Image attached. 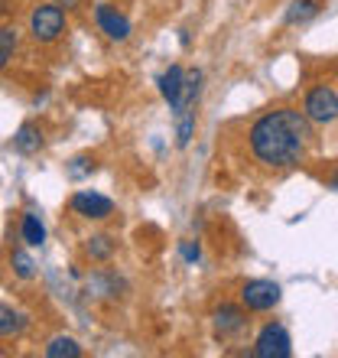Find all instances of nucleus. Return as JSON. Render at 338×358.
I'll use <instances>...</instances> for the list:
<instances>
[{
    "label": "nucleus",
    "instance_id": "nucleus-23",
    "mask_svg": "<svg viewBox=\"0 0 338 358\" xmlns=\"http://www.w3.org/2000/svg\"><path fill=\"white\" fill-rule=\"evenodd\" d=\"M329 189H335V192H338V173H335V176L329 179Z\"/></svg>",
    "mask_w": 338,
    "mask_h": 358
},
{
    "label": "nucleus",
    "instance_id": "nucleus-19",
    "mask_svg": "<svg viewBox=\"0 0 338 358\" xmlns=\"http://www.w3.org/2000/svg\"><path fill=\"white\" fill-rule=\"evenodd\" d=\"M192 134H196V111H186V114H179V127H176V147H189V141H192Z\"/></svg>",
    "mask_w": 338,
    "mask_h": 358
},
{
    "label": "nucleus",
    "instance_id": "nucleus-24",
    "mask_svg": "<svg viewBox=\"0 0 338 358\" xmlns=\"http://www.w3.org/2000/svg\"><path fill=\"white\" fill-rule=\"evenodd\" d=\"M0 355H3V349H0Z\"/></svg>",
    "mask_w": 338,
    "mask_h": 358
},
{
    "label": "nucleus",
    "instance_id": "nucleus-16",
    "mask_svg": "<svg viewBox=\"0 0 338 358\" xmlns=\"http://www.w3.org/2000/svg\"><path fill=\"white\" fill-rule=\"evenodd\" d=\"M20 231H23V241H27L29 248H39L43 241H46V228H43V222H39L33 212L23 215V228H20Z\"/></svg>",
    "mask_w": 338,
    "mask_h": 358
},
{
    "label": "nucleus",
    "instance_id": "nucleus-21",
    "mask_svg": "<svg viewBox=\"0 0 338 358\" xmlns=\"http://www.w3.org/2000/svg\"><path fill=\"white\" fill-rule=\"evenodd\" d=\"M182 257H186L189 264H196L198 257H202V248H198V241H182Z\"/></svg>",
    "mask_w": 338,
    "mask_h": 358
},
{
    "label": "nucleus",
    "instance_id": "nucleus-12",
    "mask_svg": "<svg viewBox=\"0 0 338 358\" xmlns=\"http://www.w3.org/2000/svg\"><path fill=\"white\" fill-rule=\"evenodd\" d=\"M114 251H117V241L111 235H91L84 241V255L91 261H111Z\"/></svg>",
    "mask_w": 338,
    "mask_h": 358
},
{
    "label": "nucleus",
    "instance_id": "nucleus-8",
    "mask_svg": "<svg viewBox=\"0 0 338 358\" xmlns=\"http://www.w3.org/2000/svg\"><path fill=\"white\" fill-rule=\"evenodd\" d=\"M212 322H215V332H218V339H228V336H235V332L244 329V310L241 306H235V303H221L215 310V316H212Z\"/></svg>",
    "mask_w": 338,
    "mask_h": 358
},
{
    "label": "nucleus",
    "instance_id": "nucleus-1",
    "mask_svg": "<svg viewBox=\"0 0 338 358\" xmlns=\"http://www.w3.org/2000/svg\"><path fill=\"white\" fill-rule=\"evenodd\" d=\"M309 117L296 108H277L257 117L247 134L251 153L270 170H290L306 157V147L312 141Z\"/></svg>",
    "mask_w": 338,
    "mask_h": 358
},
{
    "label": "nucleus",
    "instance_id": "nucleus-2",
    "mask_svg": "<svg viewBox=\"0 0 338 358\" xmlns=\"http://www.w3.org/2000/svg\"><path fill=\"white\" fill-rule=\"evenodd\" d=\"M62 29H66V10L59 7L56 0L33 10V17H29V33H33L36 43H56V39L62 36Z\"/></svg>",
    "mask_w": 338,
    "mask_h": 358
},
{
    "label": "nucleus",
    "instance_id": "nucleus-13",
    "mask_svg": "<svg viewBox=\"0 0 338 358\" xmlns=\"http://www.w3.org/2000/svg\"><path fill=\"white\" fill-rule=\"evenodd\" d=\"M78 355H82V345L72 336H56L46 345V358H78Z\"/></svg>",
    "mask_w": 338,
    "mask_h": 358
},
{
    "label": "nucleus",
    "instance_id": "nucleus-22",
    "mask_svg": "<svg viewBox=\"0 0 338 358\" xmlns=\"http://www.w3.org/2000/svg\"><path fill=\"white\" fill-rule=\"evenodd\" d=\"M59 7H66V10H75V7H82V0H56Z\"/></svg>",
    "mask_w": 338,
    "mask_h": 358
},
{
    "label": "nucleus",
    "instance_id": "nucleus-4",
    "mask_svg": "<svg viewBox=\"0 0 338 358\" xmlns=\"http://www.w3.org/2000/svg\"><path fill=\"white\" fill-rule=\"evenodd\" d=\"M254 355L257 358H290L293 355V342L290 332L283 329L280 322H267L254 342Z\"/></svg>",
    "mask_w": 338,
    "mask_h": 358
},
{
    "label": "nucleus",
    "instance_id": "nucleus-17",
    "mask_svg": "<svg viewBox=\"0 0 338 358\" xmlns=\"http://www.w3.org/2000/svg\"><path fill=\"white\" fill-rule=\"evenodd\" d=\"M10 264H13V273H17L20 280H33V277H36V261H33L27 251H13V255H10Z\"/></svg>",
    "mask_w": 338,
    "mask_h": 358
},
{
    "label": "nucleus",
    "instance_id": "nucleus-7",
    "mask_svg": "<svg viewBox=\"0 0 338 358\" xmlns=\"http://www.w3.org/2000/svg\"><path fill=\"white\" fill-rule=\"evenodd\" d=\"M94 20L104 29V36L114 39V43H124V39L131 36V20L124 17V13H117L114 7H108V3H101V7L94 10Z\"/></svg>",
    "mask_w": 338,
    "mask_h": 358
},
{
    "label": "nucleus",
    "instance_id": "nucleus-20",
    "mask_svg": "<svg viewBox=\"0 0 338 358\" xmlns=\"http://www.w3.org/2000/svg\"><path fill=\"white\" fill-rule=\"evenodd\" d=\"M66 173H68V179H84V176H91V173H94V160H91V157H75V160L66 166Z\"/></svg>",
    "mask_w": 338,
    "mask_h": 358
},
{
    "label": "nucleus",
    "instance_id": "nucleus-11",
    "mask_svg": "<svg viewBox=\"0 0 338 358\" xmlns=\"http://www.w3.org/2000/svg\"><path fill=\"white\" fill-rule=\"evenodd\" d=\"M13 150L23 153V157H33V153L43 150V131L36 124H20V131L13 134Z\"/></svg>",
    "mask_w": 338,
    "mask_h": 358
},
{
    "label": "nucleus",
    "instance_id": "nucleus-9",
    "mask_svg": "<svg viewBox=\"0 0 338 358\" xmlns=\"http://www.w3.org/2000/svg\"><path fill=\"white\" fill-rule=\"evenodd\" d=\"M124 290H127V283L111 271H101V273H91V277H88V296L117 300V296H124Z\"/></svg>",
    "mask_w": 338,
    "mask_h": 358
},
{
    "label": "nucleus",
    "instance_id": "nucleus-10",
    "mask_svg": "<svg viewBox=\"0 0 338 358\" xmlns=\"http://www.w3.org/2000/svg\"><path fill=\"white\" fill-rule=\"evenodd\" d=\"M182 85H186V72H182V66H169L160 76V94L169 101L172 111H176L179 101H182Z\"/></svg>",
    "mask_w": 338,
    "mask_h": 358
},
{
    "label": "nucleus",
    "instance_id": "nucleus-18",
    "mask_svg": "<svg viewBox=\"0 0 338 358\" xmlns=\"http://www.w3.org/2000/svg\"><path fill=\"white\" fill-rule=\"evenodd\" d=\"M17 43H20L17 29H13V27H0V69H3L10 59H13V52H17Z\"/></svg>",
    "mask_w": 338,
    "mask_h": 358
},
{
    "label": "nucleus",
    "instance_id": "nucleus-15",
    "mask_svg": "<svg viewBox=\"0 0 338 358\" xmlns=\"http://www.w3.org/2000/svg\"><path fill=\"white\" fill-rule=\"evenodd\" d=\"M319 10H322V3H316V0H293L290 10H286V23H306Z\"/></svg>",
    "mask_w": 338,
    "mask_h": 358
},
{
    "label": "nucleus",
    "instance_id": "nucleus-3",
    "mask_svg": "<svg viewBox=\"0 0 338 358\" xmlns=\"http://www.w3.org/2000/svg\"><path fill=\"white\" fill-rule=\"evenodd\" d=\"M302 114L312 124H332L338 121V92L332 85H316L306 101H302Z\"/></svg>",
    "mask_w": 338,
    "mask_h": 358
},
{
    "label": "nucleus",
    "instance_id": "nucleus-5",
    "mask_svg": "<svg viewBox=\"0 0 338 358\" xmlns=\"http://www.w3.org/2000/svg\"><path fill=\"white\" fill-rule=\"evenodd\" d=\"M241 303L254 313L273 310V306L280 303V287L273 280H251V283H244V290H241Z\"/></svg>",
    "mask_w": 338,
    "mask_h": 358
},
{
    "label": "nucleus",
    "instance_id": "nucleus-14",
    "mask_svg": "<svg viewBox=\"0 0 338 358\" xmlns=\"http://www.w3.org/2000/svg\"><path fill=\"white\" fill-rule=\"evenodd\" d=\"M27 326V316H20L13 306H3L0 303V339H7V336H20Z\"/></svg>",
    "mask_w": 338,
    "mask_h": 358
},
{
    "label": "nucleus",
    "instance_id": "nucleus-6",
    "mask_svg": "<svg viewBox=\"0 0 338 358\" xmlns=\"http://www.w3.org/2000/svg\"><path fill=\"white\" fill-rule=\"evenodd\" d=\"M72 212L82 218H94V222H101V218H111L114 215V202L101 192H91V189H82L72 196Z\"/></svg>",
    "mask_w": 338,
    "mask_h": 358
}]
</instances>
